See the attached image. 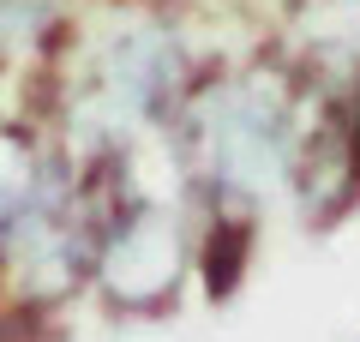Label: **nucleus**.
I'll use <instances>...</instances> for the list:
<instances>
[{"mask_svg": "<svg viewBox=\"0 0 360 342\" xmlns=\"http://www.w3.org/2000/svg\"><path fill=\"white\" fill-rule=\"evenodd\" d=\"M205 132V163L210 180L229 192H264L270 180H283L288 168V114L283 102H270L258 84H234L210 102L198 120Z\"/></svg>", "mask_w": 360, "mask_h": 342, "instance_id": "nucleus-1", "label": "nucleus"}, {"mask_svg": "<svg viewBox=\"0 0 360 342\" xmlns=\"http://www.w3.org/2000/svg\"><path fill=\"white\" fill-rule=\"evenodd\" d=\"M174 42L168 30L139 25L108 49L103 72H96V114L108 127H127V120H150V108H162V96L174 90Z\"/></svg>", "mask_w": 360, "mask_h": 342, "instance_id": "nucleus-2", "label": "nucleus"}, {"mask_svg": "<svg viewBox=\"0 0 360 342\" xmlns=\"http://www.w3.org/2000/svg\"><path fill=\"white\" fill-rule=\"evenodd\" d=\"M246 265V222H222L210 234V294H234Z\"/></svg>", "mask_w": 360, "mask_h": 342, "instance_id": "nucleus-3", "label": "nucleus"}]
</instances>
